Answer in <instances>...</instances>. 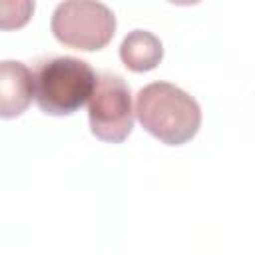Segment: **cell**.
Returning <instances> with one entry per match:
<instances>
[{
    "instance_id": "cell-2",
    "label": "cell",
    "mask_w": 255,
    "mask_h": 255,
    "mask_svg": "<svg viewBox=\"0 0 255 255\" xmlns=\"http://www.w3.org/2000/svg\"><path fill=\"white\" fill-rule=\"evenodd\" d=\"M34 100L48 116H70L92 96L96 74L88 62L72 56L44 60L32 74Z\"/></svg>"
},
{
    "instance_id": "cell-4",
    "label": "cell",
    "mask_w": 255,
    "mask_h": 255,
    "mask_svg": "<svg viewBox=\"0 0 255 255\" xmlns=\"http://www.w3.org/2000/svg\"><path fill=\"white\" fill-rule=\"evenodd\" d=\"M88 118L92 133L108 143H122L133 128L131 92L122 76L102 72L90 96Z\"/></svg>"
},
{
    "instance_id": "cell-5",
    "label": "cell",
    "mask_w": 255,
    "mask_h": 255,
    "mask_svg": "<svg viewBox=\"0 0 255 255\" xmlns=\"http://www.w3.org/2000/svg\"><path fill=\"white\" fill-rule=\"evenodd\" d=\"M34 98L32 72L16 60L0 62V118L12 120L22 116Z\"/></svg>"
},
{
    "instance_id": "cell-6",
    "label": "cell",
    "mask_w": 255,
    "mask_h": 255,
    "mask_svg": "<svg viewBox=\"0 0 255 255\" xmlns=\"http://www.w3.org/2000/svg\"><path fill=\"white\" fill-rule=\"evenodd\" d=\"M120 58L131 72H149L157 68L163 58L161 40L153 32L133 30L124 38L120 46Z\"/></svg>"
},
{
    "instance_id": "cell-7",
    "label": "cell",
    "mask_w": 255,
    "mask_h": 255,
    "mask_svg": "<svg viewBox=\"0 0 255 255\" xmlns=\"http://www.w3.org/2000/svg\"><path fill=\"white\" fill-rule=\"evenodd\" d=\"M34 12L30 0H0V30H18L28 24Z\"/></svg>"
},
{
    "instance_id": "cell-1",
    "label": "cell",
    "mask_w": 255,
    "mask_h": 255,
    "mask_svg": "<svg viewBox=\"0 0 255 255\" xmlns=\"http://www.w3.org/2000/svg\"><path fill=\"white\" fill-rule=\"evenodd\" d=\"M133 114L141 128L167 145L187 143L201 126L199 104L169 82H151L135 96Z\"/></svg>"
},
{
    "instance_id": "cell-3",
    "label": "cell",
    "mask_w": 255,
    "mask_h": 255,
    "mask_svg": "<svg viewBox=\"0 0 255 255\" xmlns=\"http://www.w3.org/2000/svg\"><path fill=\"white\" fill-rule=\"evenodd\" d=\"M52 34L66 48L94 52L108 46L116 32V16L102 2L68 0L52 14Z\"/></svg>"
}]
</instances>
